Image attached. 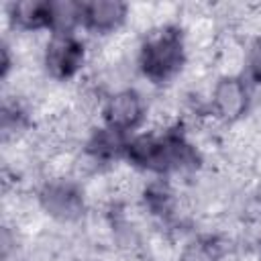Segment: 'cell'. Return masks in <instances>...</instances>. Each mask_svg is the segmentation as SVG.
I'll return each instance as SVG.
<instances>
[{"instance_id":"cell-8","label":"cell","mask_w":261,"mask_h":261,"mask_svg":"<svg viewBox=\"0 0 261 261\" xmlns=\"http://www.w3.org/2000/svg\"><path fill=\"white\" fill-rule=\"evenodd\" d=\"M10 20L22 31L49 29V2L22 0L10 6Z\"/></svg>"},{"instance_id":"cell-4","label":"cell","mask_w":261,"mask_h":261,"mask_svg":"<svg viewBox=\"0 0 261 261\" xmlns=\"http://www.w3.org/2000/svg\"><path fill=\"white\" fill-rule=\"evenodd\" d=\"M39 202L43 210L63 222L75 220L84 212V198L77 186L67 179H51L39 192Z\"/></svg>"},{"instance_id":"cell-10","label":"cell","mask_w":261,"mask_h":261,"mask_svg":"<svg viewBox=\"0 0 261 261\" xmlns=\"http://www.w3.org/2000/svg\"><path fill=\"white\" fill-rule=\"evenodd\" d=\"M247 67H249V75L261 84V37L255 39L249 47V55H247Z\"/></svg>"},{"instance_id":"cell-9","label":"cell","mask_w":261,"mask_h":261,"mask_svg":"<svg viewBox=\"0 0 261 261\" xmlns=\"http://www.w3.org/2000/svg\"><path fill=\"white\" fill-rule=\"evenodd\" d=\"M218 257L220 247L214 239H198L186 247L181 261H218Z\"/></svg>"},{"instance_id":"cell-1","label":"cell","mask_w":261,"mask_h":261,"mask_svg":"<svg viewBox=\"0 0 261 261\" xmlns=\"http://www.w3.org/2000/svg\"><path fill=\"white\" fill-rule=\"evenodd\" d=\"M126 157L133 165L149 171H179L196 165V151L177 133L141 135L126 145Z\"/></svg>"},{"instance_id":"cell-2","label":"cell","mask_w":261,"mask_h":261,"mask_svg":"<svg viewBox=\"0 0 261 261\" xmlns=\"http://www.w3.org/2000/svg\"><path fill=\"white\" fill-rule=\"evenodd\" d=\"M186 61L184 35L177 27H161L151 33L139 51V65L145 77L163 84L173 77Z\"/></svg>"},{"instance_id":"cell-5","label":"cell","mask_w":261,"mask_h":261,"mask_svg":"<svg viewBox=\"0 0 261 261\" xmlns=\"http://www.w3.org/2000/svg\"><path fill=\"white\" fill-rule=\"evenodd\" d=\"M145 116V102L135 90H120L112 94L104 104L106 126L126 133L135 128Z\"/></svg>"},{"instance_id":"cell-7","label":"cell","mask_w":261,"mask_h":261,"mask_svg":"<svg viewBox=\"0 0 261 261\" xmlns=\"http://www.w3.org/2000/svg\"><path fill=\"white\" fill-rule=\"evenodd\" d=\"M128 14V6L118 0H92L84 2L82 24L94 33H114Z\"/></svg>"},{"instance_id":"cell-6","label":"cell","mask_w":261,"mask_h":261,"mask_svg":"<svg viewBox=\"0 0 261 261\" xmlns=\"http://www.w3.org/2000/svg\"><path fill=\"white\" fill-rule=\"evenodd\" d=\"M249 106V92L243 80L222 77L212 90V108L222 120H237Z\"/></svg>"},{"instance_id":"cell-3","label":"cell","mask_w":261,"mask_h":261,"mask_svg":"<svg viewBox=\"0 0 261 261\" xmlns=\"http://www.w3.org/2000/svg\"><path fill=\"white\" fill-rule=\"evenodd\" d=\"M84 57V43L73 33H53L45 47L43 63L51 77L69 80L82 69Z\"/></svg>"}]
</instances>
